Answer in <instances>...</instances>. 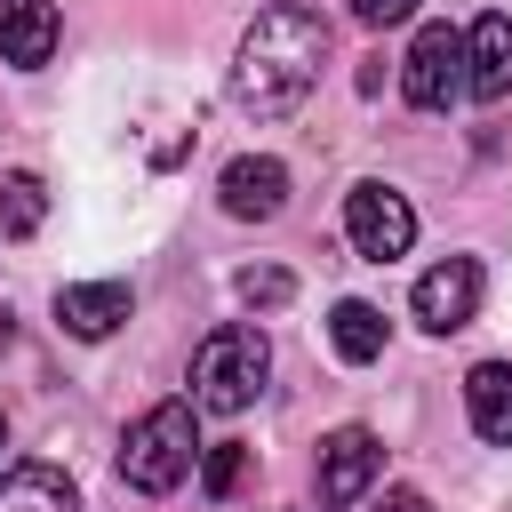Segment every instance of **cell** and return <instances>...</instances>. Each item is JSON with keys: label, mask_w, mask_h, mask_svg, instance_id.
Returning <instances> with one entry per match:
<instances>
[{"label": "cell", "mask_w": 512, "mask_h": 512, "mask_svg": "<svg viewBox=\"0 0 512 512\" xmlns=\"http://www.w3.org/2000/svg\"><path fill=\"white\" fill-rule=\"evenodd\" d=\"M216 192H224V216H240V224H272V216L288 208V168H280L272 152H240V160H224Z\"/></svg>", "instance_id": "52a82bcc"}, {"label": "cell", "mask_w": 512, "mask_h": 512, "mask_svg": "<svg viewBox=\"0 0 512 512\" xmlns=\"http://www.w3.org/2000/svg\"><path fill=\"white\" fill-rule=\"evenodd\" d=\"M240 472H248V448H240V440H216V448L200 456V496H216V504H224V496L240 488Z\"/></svg>", "instance_id": "2e32d148"}, {"label": "cell", "mask_w": 512, "mask_h": 512, "mask_svg": "<svg viewBox=\"0 0 512 512\" xmlns=\"http://www.w3.org/2000/svg\"><path fill=\"white\" fill-rule=\"evenodd\" d=\"M352 16L384 32V24H408V16H416V0H352Z\"/></svg>", "instance_id": "ac0fdd59"}, {"label": "cell", "mask_w": 512, "mask_h": 512, "mask_svg": "<svg viewBox=\"0 0 512 512\" xmlns=\"http://www.w3.org/2000/svg\"><path fill=\"white\" fill-rule=\"evenodd\" d=\"M464 88H472L480 104L512 96V16H504V8H488V16L464 32Z\"/></svg>", "instance_id": "9c48e42d"}, {"label": "cell", "mask_w": 512, "mask_h": 512, "mask_svg": "<svg viewBox=\"0 0 512 512\" xmlns=\"http://www.w3.org/2000/svg\"><path fill=\"white\" fill-rule=\"evenodd\" d=\"M0 512H80V488L56 464H16L0 480Z\"/></svg>", "instance_id": "4fadbf2b"}, {"label": "cell", "mask_w": 512, "mask_h": 512, "mask_svg": "<svg viewBox=\"0 0 512 512\" xmlns=\"http://www.w3.org/2000/svg\"><path fill=\"white\" fill-rule=\"evenodd\" d=\"M288 296H296V280H288L280 264H264V272H240V304L272 312V304H288Z\"/></svg>", "instance_id": "e0dca14e"}, {"label": "cell", "mask_w": 512, "mask_h": 512, "mask_svg": "<svg viewBox=\"0 0 512 512\" xmlns=\"http://www.w3.org/2000/svg\"><path fill=\"white\" fill-rule=\"evenodd\" d=\"M0 440H8V424H0Z\"/></svg>", "instance_id": "44dd1931"}, {"label": "cell", "mask_w": 512, "mask_h": 512, "mask_svg": "<svg viewBox=\"0 0 512 512\" xmlns=\"http://www.w3.org/2000/svg\"><path fill=\"white\" fill-rule=\"evenodd\" d=\"M8 344H16V320H8V312H0V352H8Z\"/></svg>", "instance_id": "ffe728a7"}, {"label": "cell", "mask_w": 512, "mask_h": 512, "mask_svg": "<svg viewBox=\"0 0 512 512\" xmlns=\"http://www.w3.org/2000/svg\"><path fill=\"white\" fill-rule=\"evenodd\" d=\"M48 216V192L40 176H0V240H32Z\"/></svg>", "instance_id": "9a60e30c"}, {"label": "cell", "mask_w": 512, "mask_h": 512, "mask_svg": "<svg viewBox=\"0 0 512 512\" xmlns=\"http://www.w3.org/2000/svg\"><path fill=\"white\" fill-rule=\"evenodd\" d=\"M472 312H480V264H472V256H448V264H432V272L416 280V320H424L432 336L464 328Z\"/></svg>", "instance_id": "ba28073f"}, {"label": "cell", "mask_w": 512, "mask_h": 512, "mask_svg": "<svg viewBox=\"0 0 512 512\" xmlns=\"http://www.w3.org/2000/svg\"><path fill=\"white\" fill-rule=\"evenodd\" d=\"M464 408H472V432L480 440H512V360H480L464 376Z\"/></svg>", "instance_id": "7c38bea8"}, {"label": "cell", "mask_w": 512, "mask_h": 512, "mask_svg": "<svg viewBox=\"0 0 512 512\" xmlns=\"http://www.w3.org/2000/svg\"><path fill=\"white\" fill-rule=\"evenodd\" d=\"M192 456H200L192 400H160V408H144V416L128 424V440H120V480H128L136 496H168V488L192 472Z\"/></svg>", "instance_id": "7a4b0ae2"}, {"label": "cell", "mask_w": 512, "mask_h": 512, "mask_svg": "<svg viewBox=\"0 0 512 512\" xmlns=\"http://www.w3.org/2000/svg\"><path fill=\"white\" fill-rule=\"evenodd\" d=\"M264 368H272V344H264L248 320L216 328V336L192 352V408H208V416H240V408L264 392Z\"/></svg>", "instance_id": "3957f363"}, {"label": "cell", "mask_w": 512, "mask_h": 512, "mask_svg": "<svg viewBox=\"0 0 512 512\" xmlns=\"http://www.w3.org/2000/svg\"><path fill=\"white\" fill-rule=\"evenodd\" d=\"M56 320H64V336H80V344L112 336V328L128 320V280H72V288H56Z\"/></svg>", "instance_id": "30bf717a"}, {"label": "cell", "mask_w": 512, "mask_h": 512, "mask_svg": "<svg viewBox=\"0 0 512 512\" xmlns=\"http://www.w3.org/2000/svg\"><path fill=\"white\" fill-rule=\"evenodd\" d=\"M344 232H352V248H360L368 264H392V256H408V240H416V208H408V192H392V184H352V192H344Z\"/></svg>", "instance_id": "277c9868"}, {"label": "cell", "mask_w": 512, "mask_h": 512, "mask_svg": "<svg viewBox=\"0 0 512 512\" xmlns=\"http://www.w3.org/2000/svg\"><path fill=\"white\" fill-rule=\"evenodd\" d=\"M376 512H432V504H424L416 488H384V496H376Z\"/></svg>", "instance_id": "d6986e66"}, {"label": "cell", "mask_w": 512, "mask_h": 512, "mask_svg": "<svg viewBox=\"0 0 512 512\" xmlns=\"http://www.w3.org/2000/svg\"><path fill=\"white\" fill-rule=\"evenodd\" d=\"M376 472H384V448L368 424H344L320 440V504H360L376 488Z\"/></svg>", "instance_id": "8992f818"}, {"label": "cell", "mask_w": 512, "mask_h": 512, "mask_svg": "<svg viewBox=\"0 0 512 512\" xmlns=\"http://www.w3.org/2000/svg\"><path fill=\"white\" fill-rule=\"evenodd\" d=\"M56 56V8L48 0H0V64L32 72Z\"/></svg>", "instance_id": "8fae6325"}, {"label": "cell", "mask_w": 512, "mask_h": 512, "mask_svg": "<svg viewBox=\"0 0 512 512\" xmlns=\"http://www.w3.org/2000/svg\"><path fill=\"white\" fill-rule=\"evenodd\" d=\"M464 88V32L456 24H424L408 40V64H400V96L416 112H448V96Z\"/></svg>", "instance_id": "5b68a950"}, {"label": "cell", "mask_w": 512, "mask_h": 512, "mask_svg": "<svg viewBox=\"0 0 512 512\" xmlns=\"http://www.w3.org/2000/svg\"><path fill=\"white\" fill-rule=\"evenodd\" d=\"M328 344H336V360L368 368V360L384 352V312H376L368 296H344V304L328 312Z\"/></svg>", "instance_id": "5bb4252c"}, {"label": "cell", "mask_w": 512, "mask_h": 512, "mask_svg": "<svg viewBox=\"0 0 512 512\" xmlns=\"http://www.w3.org/2000/svg\"><path fill=\"white\" fill-rule=\"evenodd\" d=\"M320 64H328V24L304 8V0H272L256 24H248V40H240V64H232V96L248 104V112H296L304 96H312V80H320Z\"/></svg>", "instance_id": "6da1fadb"}]
</instances>
